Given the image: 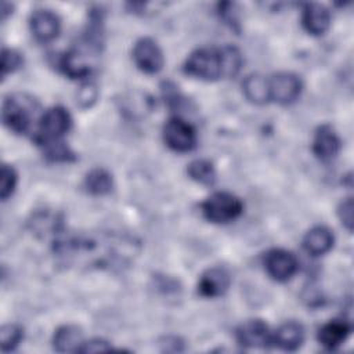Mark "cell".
<instances>
[{"label":"cell","instance_id":"obj_2","mask_svg":"<svg viewBox=\"0 0 354 354\" xmlns=\"http://www.w3.org/2000/svg\"><path fill=\"white\" fill-rule=\"evenodd\" d=\"M72 118L66 108L55 105L43 112L36 131L33 133V140L40 147L46 144L61 141L64 136L71 130Z\"/></svg>","mask_w":354,"mask_h":354},{"label":"cell","instance_id":"obj_18","mask_svg":"<svg viewBox=\"0 0 354 354\" xmlns=\"http://www.w3.org/2000/svg\"><path fill=\"white\" fill-rule=\"evenodd\" d=\"M83 342V333L75 325H62L53 336V347L58 353H79Z\"/></svg>","mask_w":354,"mask_h":354},{"label":"cell","instance_id":"obj_1","mask_svg":"<svg viewBox=\"0 0 354 354\" xmlns=\"http://www.w3.org/2000/svg\"><path fill=\"white\" fill-rule=\"evenodd\" d=\"M43 112L36 98L26 93H14L3 101L1 120L10 131L28 134L36 131Z\"/></svg>","mask_w":354,"mask_h":354},{"label":"cell","instance_id":"obj_4","mask_svg":"<svg viewBox=\"0 0 354 354\" xmlns=\"http://www.w3.org/2000/svg\"><path fill=\"white\" fill-rule=\"evenodd\" d=\"M206 220L214 224H227L234 221L243 212L242 201L230 192H214L201 205Z\"/></svg>","mask_w":354,"mask_h":354},{"label":"cell","instance_id":"obj_22","mask_svg":"<svg viewBox=\"0 0 354 354\" xmlns=\"http://www.w3.org/2000/svg\"><path fill=\"white\" fill-rule=\"evenodd\" d=\"M221 61H223V77H234L242 68V54L234 46L220 47Z\"/></svg>","mask_w":354,"mask_h":354},{"label":"cell","instance_id":"obj_15","mask_svg":"<svg viewBox=\"0 0 354 354\" xmlns=\"http://www.w3.org/2000/svg\"><path fill=\"white\" fill-rule=\"evenodd\" d=\"M304 342V328L296 321H286L272 333V344L285 350L295 351Z\"/></svg>","mask_w":354,"mask_h":354},{"label":"cell","instance_id":"obj_20","mask_svg":"<svg viewBox=\"0 0 354 354\" xmlns=\"http://www.w3.org/2000/svg\"><path fill=\"white\" fill-rule=\"evenodd\" d=\"M84 188L91 195L102 196L112 191L113 178L108 170H105L102 167H95L86 174Z\"/></svg>","mask_w":354,"mask_h":354},{"label":"cell","instance_id":"obj_5","mask_svg":"<svg viewBox=\"0 0 354 354\" xmlns=\"http://www.w3.org/2000/svg\"><path fill=\"white\" fill-rule=\"evenodd\" d=\"M165 144L176 152H189L196 145V131L191 123L174 116L163 127Z\"/></svg>","mask_w":354,"mask_h":354},{"label":"cell","instance_id":"obj_9","mask_svg":"<svg viewBox=\"0 0 354 354\" xmlns=\"http://www.w3.org/2000/svg\"><path fill=\"white\" fill-rule=\"evenodd\" d=\"M236 340L242 347L266 348L272 344V333L264 321L249 319L236 329Z\"/></svg>","mask_w":354,"mask_h":354},{"label":"cell","instance_id":"obj_16","mask_svg":"<svg viewBox=\"0 0 354 354\" xmlns=\"http://www.w3.org/2000/svg\"><path fill=\"white\" fill-rule=\"evenodd\" d=\"M59 68L71 79L87 77L91 72L88 55L82 48H71L59 59Z\"/></svg>","mask_w":354,"mask_h":354},{"label":"cell","instance_id":"obj_12","mask_svg":"<svg viewBox=\"0 0 354 354\" xmlns=\"http://www.w3.org/2000/svg\"><path fill=\"white\" fill-rule=\"evenodd\" d=\"M30 30L39 41H51L59 35L61 21L51 10H36L30 15Z\"/></svg>","mask_w":354,"mask_h":354},{"label":"cell","instance_id":"obj_14","mask_svg":"<svg viewBox=\"0 0 354 354\" xmlns=\"http://www.w3.org/2000/svg\"><path fill=\"white\" fill-rule=\"evenodd\" d=\"M351 333V325L344 319H332L324 324L317 333V339L326 350H335L342 346Z\"/></svg>","mask_w":354,"mask_h":354},{"label":"cell","instance_id":"obj_19","mask_svg":"<svg viewBox=\"0 0 354 354\" xmlns=\"http://www.w3.org/2000/svg\"><path fill=\"white\" fill-rule=\"evenodd\" d=\"M242 91L248 101L256 105L270 102L268 77L260 73H250L242 82Z\"/></svg>","mask_w":354,"mask_h":354},{"label":"cell","instance_id":"obj_30","mask_svg":"<svg viewBox=\"0 0 354 354\" xmlns=\"http://www.w3.org/2000/svg\"><path fill=\"white\" fill-rule=\"evenodd\" d=\"M111 350V344L102 339H91L88 342H83L79 353H97Z\"/></svg>","mask_w":354,"mask_h":354},{"label":"cell","instance_id":"obj_25","mask_svg":"<svg viewBox=\"0 0 354 354\" xmlns=\"http://www.w3.org/2000/svg\"><path fill=\"white\" fill-rule=\"evenodd\" d=\"M18 183V174L11 165H1V184H0V198L7 201L15 191Z\"/></svg>","mask_w":354,"mask_h":354},{"label":"cell","instance_id":"obj_29","mask_svg":"<svg viewBox=\"0 0 354 354\" xmlns=\"http://www.w3.org/2000/svg\"><path fill=\"white\" fill-rule=\"evenodd\" d=\"M218 14L227 24L231 25V28L238 24V15H236V10H235L234 3H220L218 4Z\"/></svg>","mask_w":354,"mask_h":354},{"label":"cell","instance_id":"obj_23","mask_svg":"<svg viewBox=\"0 0 354 354\" xmlns=\"http://www.w3.org/2000/svg\"><path fill=\"white\" fill-rule=\"evenodd\" d=\"M24 339V329L18 324H6L0 329V346L3 353L15 350Z\"/></svg>","mask_w":354,"mask_h":354},{"label":"cell","instance_id":"obj_24","mask_svg":"<svg viewBox=\"0 0 354 354\" xmlns=\"http://www.w3.org/2000/svg\"><path fill=\"white\" fill-rule=\"evenodd\" d=\"M43 149L44 156L51 162H72L76 159L73 151L68 147V144L64 140L46 144Z\"/></svg>","mask_w":354,"mask_h":354},{"label":"cell","instance_id":"obj_8","mask_svg":"<svg viewBox=\"0 0 354 354\" xmlns=\"http://www.w3.org/2000/svg\"><path fill=\"white\" fill-rule=\"evenodd\" d=\"M296 256L285 249H271L264 257V267L267 274L279 282L290 279L297 271Z\"/></svg>","mask_w":354,"mask_h":354},{"label":"cell","instance_id":"obj_28","mask_svg":"<svg viewBox=\"0 0 354 354\" xmlns=\"http://www.w3.org/2000/svg\"><path fill=\"white\" fill-rule=\"evenodd\" d=\"M337 216L342 221V224L348 230L353 231V224H354V212H353V201L351 198H347L340 202L337 207Z\"/></svg>","mask_w":354,"mask_h":354},{"label":"cell","instance_id":"obj_6","mask_svg":"<svg viewBox=\"0 0 354 354\" xmlns=\"http://www.w3.org/2000/svg\"><path fill=\"white\" fill-rule=\"evenodd\" d=\"M268 88L270 101L288 105L299 98L303 84L297 75L292 72H279L268 77Z\"/></svg>","mask_w":354,"mask_h":354},{"label":"cell","instance_id":"obj_26","mask_svg":"<svg viewBox=\"0 0 354 354\" xmlns=\"http://www.w3.org/2000/svg\"><path fill=\"white\" fill-rule=\"evenodd\" d=\"M24 64V57L19 51L14 50V48H7L3 47L1 50V79H6V76L8 73L15 72L17 69H19Z\"/></svg>","mask_w":354,"mask_h":354},{"label":"cell","instance_id":"obj_7","mask_svg":"<svg viewBox=\"0 0 354 354\" xmlns=\"http://www.w3.org/2000/svg\"><path fill=\"white\" fill-rule=\"evenodd\" d=\"M133 59L140 71L149 75L158 73L165 64L160 47L151 37H142L134 44Z\"/></svg>","mask_w":354,"mask_h":354},{"label":"cell","instance_id":"obj_21","mask_svg":"<svg viewBox=\"0 0 354 354\" xmlns=\"http://www.w3.org/2000/svg\"><path fill=\"white\" fill-rule=\"evenodd\" d=\"M187 173L194 181H196L202 185L210 187L216 183L217 174H216V169L210 160H206V159L192 160L187 167Z\"/></svg>","mask_w":354,"mask_h":354},{"label":"cell","instance_id":"obj_3","mask_svg":"<svg viewBox=\"0 0 354 354\" xmlns=\"http://www.w3.org/2000/svg\"><path fill=\"white\" fill-rule=\"evenodd\" d=\"M184 73L201 80L223 77L221 51L216 47H202L191 53L183 66Z\"/></svg>","mask_w":354,"mask_h":354},{"label":"cell","instance_id":"obj_27","mask_svg":"<svg viewBox=\"0 0 354 354\" xmlns=\"http://www.w3.org/2000/svg\"><path fill=\"white\" fill-rule=\"evenodd\" d=\"M97 98H98V87L93 82L83 83L76 93V104L83 109L93 106Z\"/></svg>","mask_w":354,"mask_h":354},{"label":"cell","instance_id":"obj_11","mask_svg":"<svg viewBox=\"0 0 354 354\" xmlns=\"http://www.w3.org/2000/svg\"><path fill=\"white\" fill-rule=\"evenodd\" d=\"M342 141L329 124H322L317 129L313 140V152L322 162H330L340 151Z\"/></svg>","mask_w":354,"mask_h":354},{"label":"cell","instance_id":"obj_10","mask_svg":"<svg viewBox=\"0 0 354 354\" xmlns=\"http://www.w3.org/2000/svg\"><path fill=\"white\" fill-rule=\"evenodd\" d=\"M231 285V275L224 267L207 268L199 278L198 292L203 297L223 296Z\"/></svg>","mask_w":354,"mask_h":354},{"label":"cell","instance_id":"obj_17","mask_svg":"<svg viewBox=\"0 0 354 354\" xmlns=\"http://www.w3.org/2000/svg\"><path fill=\"white\" fill-rule=\"evenodd\" d=\"M335 238L328 227L317 225L308 230L303 238V248L311 256H321L328 253L333 246Z\"/></svg>","mask_w":354,"mask_h":354},{"label":"cell","instance_id":"obj_13","mask_svg":"<svg viewBox=\"0 0 354 354\" xmlns=\"http://www.w3.org/2000/svg\"><path fill=\"white\" fill-rule=\"evenodd\" d=\"M301 24L310 35H324L330 26V12L324 4L307 3L303 7Z\"/></svg>","mask_w":354,"mask_h":354}]
</instances>
